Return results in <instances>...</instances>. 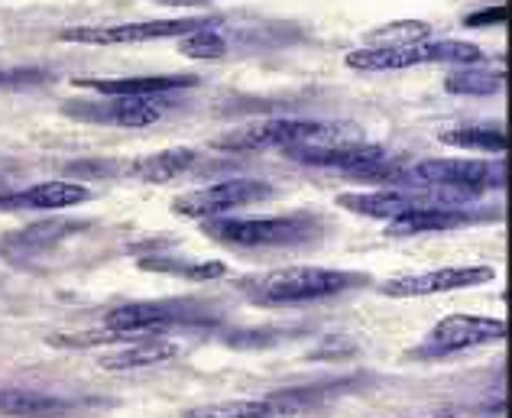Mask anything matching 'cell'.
<instances>
[{
    "mask_svg": "<svg viewBox=\"0 0 512 418\" xmlns=\"http://www.w3.org/2000/svg\"><path fill=\"white\" fill-rule=\"evenodd\" d=\"M315 214H286V218H211L205 234L227 247H295L321 237Z\"/></svg>",
    "mask_w": 512,
    "mask_h": 418,
    "instance_id": "2",
    "label": "cell"
},
{
    "mask_svg": "<svg viewBox=\"0 0 512 418\" xmlns=\"http://www.w3.org/2000/svg\"><path fill=\"white\" fill-rule=\"evenodd\" d=\"M347 69L354 72H402L415 65L448 62V65H477L483 62V49L474 43H457V39H422L406 46H363L344 56Z\"/></svg>",
    "mask_w": 512,
    "mask_h": 418,
    "instance_id": "1",
    "label": "cell"
},
{
    "mask_svg": "<svg viewBox=\"0 0 512 418\" xmlns=\"http://www.w3.org/2000/svg\"><path fill=\"white\" fill-rule=\"evenodd\" d=\"M88 231L85 221H69V218H56V221H39L23 227V231H13L0 240V256L10 263H30L39 253L52 250L56 244H62L65 237Z\"/></svg>",
    "mask_w": 512,
    "mask_h": 418,
    "instance_id": "14",
    "label": "cell"
},
{
    "mask_svg": "<svg viewBox=\"0 0 512 418\" xmlns=\"http://www.w3.org/2000/svg\"><path fill=\"white\" fill-rule=\"evenodd\" d=\"M49 72L43 69H0V88H23V85H39Z\"/></svg>",
    "mask_w": 512,
    "mask_h": 418,
    "instance_id": "27",
    "label": "cell"
},
{
    "mask_svg": "<svg viewBox=\"0 0 512 418\" xmlns=\"http://www.w3.org/2000/svg\"><path fill=\"white\" fill-rule=\"evenodd\" d=\"M140 269H146V273H166V276L192 279V282H211V279H221L227 273V266L218 260L188 263V260H169V256H143Z\"/></svg>",
    "mask_w": 512,
    "mask_h": 418,
    "instance_id": "21",
    "label": "cell"
},
{
    "mask_svg": "<svg viewBox=\"0 0 512 418\" xmlns=\"http://www.w3.org/2000/svg\"><path fill=\"white\" fill-rule=\"evenodd\" d=\"M506 20V7L500 4V7H483V10H477V13H467L464 17V26H490V23H503Z\"/></svg>",
    "mask_w": 512,
    "mask_h": 418,
    "instance_id": "29",
    "label": "cell"
},
{
    "mask_svg": "<svg viewBox=\"0 0 512 418\" xmlns=\"http://www.w3.org/2000/svg\"><path fill=\"white\" fill-rule=\"evenodd\" d=\"M166 7H185V4H211V0H159Z\"/></svg>",
    "mask_w": 512,
    "mask_h": 418,
    "instance_id": "30",
    "label": "cell"
},
{
    "mask_svg": "<svg viewBox=\"0 0 512 418\" xmlns=\"http://www.w3.org/2000/svg\"><path fill=\"white\" fill-rule=\"evenodd\" d=\"M72 172H91V166H72ZM98 172L107 175V172H114V166H111V163H107V166H98Z\"/></svg>",
    "mask_w": 512,
    "mask_h": 418,
    "instance_id": "31",
    "label": "cell"
},
{
    "mask_svg": "<svg viewBox=\"0 0 512 418\" xmlns=\"http://www.w3.org/2000/svg\"><path fill=\"white\" fill-rule=\"evenodd\" d=\"M166 94H153V98H107V101H69L62 107L65 114L75 120H88V124H114V127H150L163 120L169 111Z\"/></svg>",
    "mask_w": 512,
    "mask_h": 418,
    "instance_id": "11",
    "label": "cell"
},
{
    "mask_svg": "<svg viewBox=\"0 0 512 418\" xmlns=\"http://www.w3.org/2000/svg\"><path fill=\"white\" fill-rule=\"evenodd\" d=\"M370 276L344 273V269H321V266H292L276 269L266 279L256 282L253 299L263 305H299L315 299H331V295L367 286Z\"/></svg>",
    "mask_w": 512,
    "mask_h": 418,
    "instance_id": "3",
    "label": "cell"
},
{
    "mask_svg": "<svg viewBox=\"0 0 512 418\" xmlns=\"http://www.w3.org/2000/svg\"><path fill=\"white\" fill-rule=\"evenodd\" d=\"M396 185H448V188H487L506 185L503 163H483V159H422V163L406 166Z\"/></svg>",
    "mask_w": 512,
    "mask_h": 418,
    "instance_id": "6",
    "label": "cell"
},
{
    "mask_svg": "<svg viewBox=\"0 0 512 418\" xmlns=\"http://www.w3.org/2000/svg\"><path fill=\"white\" fill-rule=\"evenodd\" d=\"M431 36V26L422 20H402L393 26H380L367 36L370 46H406V43H422Z\"/></svg>",
    "mask_w": 512,
    "mask_h": 418,
    "instance_id": "24",
    "label": "cell"
},
{
    "mask_svg": "<svg viewBox=\"0 0 512 418\" xmlns=\"http://www.w3.org/2000/svg\"><path fill=\"white\" fill-rule=\"evenodd\" d=\"M289 159L302 166H321V169H341L344 175H354L363 179L373 166H380L386 159V150L376 143H363L354 137H334V140H315V143H299V146H286Z\"/></svg>",
    "mask_w": 512,
    "mask_h": 418,
    "instance_id": "8",
    "label": "cell"
},
{
    "mask_svg": "<svg viewBox=\"0 0 512 418\" xmlns=\"http://www.w3.org/2000/svg\"><path fill=\"white\" fill-rule=\"evenodd\" d=\"M357 354V347L347 341V337H328L325 347H318L312 350V360H341V357H354Z\"/></svg>",
    "mask_w": 512,
    "mask_h": 418,
    "instance_id": "28",
    "label": "cell"
},
{
    "mask_svg": "<svg viewBox=\"0 0 512 418\" xmlns=\"http://www.w3.org/2000/svg\"><path fill=\"white\" fill-rule=\"evenodd\" d=\"M218 23H221L218 17H185V20H146V23H120V26H65V30H59V39L62 43H85V46H127V43H153V39L188 36Z\"/></svg>",
    "mask_w": 512,
    "mask_h": 418,
    "instance_id": "5",
    "label": "cell"
},
{
    "mask_svg": "<svg viewBox=\"0 0 512 418\" xmlns=\"http://www.w3.org/2000/svg\"><path fill=\"white\" fill-rule=\"evenodd\" d=\"M69 412V402L33 389H0V415L7 418H59Z\"/></svg>",
    "mask_w": 512,
    "mask_h": 418,
    "instance_id": "19",
    "label": "cell"
},
{
    "mask_svg": "<svg viewBox=\"0 0 512 418\" xmlns=\"http://www.w3.org/2000/svg\"><path fill=\"white\" fill-rule=\"evenodd\" d=\"M179 52L188 59H221L227 56V39L214 30V26H208V30L179 36Z\"/></svg>",
    "mask_w": 512,
    "mask_h": 418,
    "instance_id": "25",
    "label": "cell"
},
{
    "mask_svg": "<svg viewBox=\"0 0 512 418\" xmlns=\"http://www.w3.org/2000/svg\"><path fill=\"white\" fill-rule=\"evenodd\" d=\"M500 218L496 208H470V205H435V208H415L399 214L386 224L389 237H415V234H431V231H457L467 224H483Z\"/></svg>",
    "mask_w": 512,
    "mask_h": 418,
    "instance_id": "13",
    "label": "cell"
},
{
    "mask_svg": "<svg viewBox=\"0 0 512 418\" xmlns=\"http://www.w3.org/2000/svg\"><path fill=\"white\" fill-rule=\"evenodd\" d=\"M198 153L195 150H185V146H175V150H163L156 156H143L137 163H130L124 172L130 179H140V182H150V185H163L185 175L188 169L195 166Z\"/></svg>",
    "mask_w": 512,
    "mask_h": 418,
    "instance_id": "17",
    "label": "cell"
},
{
    "mask_svg": "<svg viewBox=\"0 0 512 418\" xmlns=\"http://www.w3.org/2000/svg\"><path fill=\"white\" fill-rule=\"evenodd\" d=\"M493 279L490 266H444L431 269V273L419 276H396L380 286L389 299H419V295H441V292H457V289H474Z\"/></svg>",
    "mask_w": 512,
    "mask_h": 418,
    "instance_id": "12",
    "label": "cell"
},
{
    "mask_svg": "<svg viewBox=\"0 0 512 418\" xmlns=\"http://www.w3.org/2000/svg\"><path fill=\"white\" fill-rule=\"evenodd\" d=\"M114 341H130L127 334L111 331V328H91V331H62V334H52L49 344L52 347H101V344H114Z\"/></svg>",
    "mask_w": 512,
    "mask_h": 418,
    "instance_id": "26",
    "label": "cell"
},
{
    "mask_svg": "<svg viewBox=\"0 0 512 418\" xmlns=\"http://www.w3.org/2000/svg\"><path fill=\"white\" fill-rule=\"evenodd\" d=\"M185 418H276L269 399H231V402H211V406L188 409Z\"/></svg>",
    "mask_w": 512,
    "mask_h": 418,
    "instance_id": "22",
    "label": "cell"
},
{
    "mask_svg": "<svg viewBox=\"0 0 512 418\" xmlns=\"http://www.w3.org/2000/svg\"><path fill=\"white\" fill-rule=\"evenodd\" d=\"M438 140L457 146V150H480V153L509 150V137L503 127H454V130H444Z\"/></svg>",
    "mask_w": 512,
    "mask_h": 418,
    "instance_id": "20",
    "label": "cell"
},
{
    "mask_svg": "<svg viewBox=\"0 0 512 418\" xmlns=\"http://www.w3.org/2000/svg\"><path fill=\"white\" fill-rule=\"evenodd\" d=\"M444 91L448 94H496L503 91V72H483V69H464L451 72L444 78Z\"/></svg>",
    "mask_w": 512,
    "mask_h": 418,
    "instance_id": "23",
    "label": "cell"
},
{
    "mask_svg": "<svg viewBox=\"0 0 512 418\" xmlns=\"http://www.w3.org/2000/svg\"><path fill=\"white\" fill-rule=\"evenodd\" d=\"M506 321L503 318H483V315H448L441 318L435 328L428 331L425 347L412 350L409 357H448L457 350L503 341L506 337Z\"/></svg>",
    "mask_w": 512,
    "mask_h": 418,
    "instance_id": "10",
    "label": "cell"
},
{
    "mask_svg": "<svg viewBox=\"0 0 512 418\" xmlns=\"http://www.w3.org/2000/svg\"><path fill=\"white\" fill-rule=\"evenodd\" d=\"M344 137V127L321 124V120H263L218 137L211 146L224 153H256V150H286V146Z\"/></svg>",
    "mask_w": 512,
    "mask_h": 418,
    "instance_id": "4",
    "label": "cell"
},
{
    "mask_svg": "<svg viewBox=\"0 0 512 418\" xmlns=\"http://www.w3.org/2000/svg\"><path fill=\"white\" fill-rule=\"evenodd\" d=\"M78 88L98 91L104 98H153L179 88H195V75H140V78H78Z\"/></svg>",
    "mask_w": 512,
    "mask_h": 418,
    "instance_id": "16",
    "label": "cell"
},
{
    "mask_svg": "<svg viewBox=\"0 0 512 418\" xmlns=\"http://www.w3.org/2000/svg\"><path fill=\"white\" fill-rule=\"evenodd\" d=\"M208 318V308L198 302H130V305H117L104 315V328L120 331L127 337L137 334H150V331H166L172 325H188V321Z\"/></svg>",
    "mask_w": 512,
    "mask_h": 418,
    "instance_id": "9",
    "label": "cell"
},
{
    "mask_svg": "<svg viewBox=\"0 0 512 418\" xmlns=\"http://www.w3.org/2000/svg\"><path fill=\"white\" fill-rule=\"evenodd\" d=\"M269 195H273V185L263 179H227V182H214V185L195 188V192L172 198V211L182 214V218L211 221V218H221L224 211L256 205V201H263Z\"/></svg>",
    "mask_w": 512,
    "mask_h": 418,
    "instance_id": "7",
    "label": "cell"
},
{
    "mask_svg": "<svg viewBox=\"0 0 512 418\" xmlns=\"http://www.w3.org/2000/svg\"><path fill=\"white\" fill-rule=\"evenodd\" d=\"M91 198L88 185L78 182H39L23 188V192L0 195V211H65L85 205Z\"/></svg>",
    "mask_w": 512,
    "mask_h": 418,
    "instance_id": "15",
    "label": "cell"
},
{
    "mask_svg": "<svg viewBox=\"0 0 512 418\" xmlns=\"http://www.w3.org/2000/svg\"><path fill=\"white\" fill-rule=\"evenodd\" d=\"M175 354H179V347H175L172 341H140V344H133V347L114 350V354H104L101 357V370L124 373V370L159 367V363L172 360Z\"/></svg>",
    "mask_w": 512,
    "mask_h": 418,
    "instance_id": "18",
    "label": "cell"
}]
</instances>
